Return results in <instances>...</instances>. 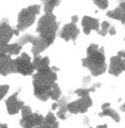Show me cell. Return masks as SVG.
<instances>
[{
  "label": "cell",
  "mask_w": 125,
  "mask_h": 128,
  "mask_svg": "<svg viewBox=\"0 0 125 128\" xmlns=\"http://www.w3.org/2000/svg\"><path fill=\"white\" fill-rule=\"evenodd\" d=\"M56 80H57V74L51 68L38 72L35 75H33L35 97H38L42 102H46L48 98H50L51 89L55 86Z\"/></svg>",
  "instance_id": "obj_1"
},
{
  "label": "cell",
  "mask_w": 125,
  "mask_h": 128,
  "mask_svg": "<svg viewBox=\"0 0 125 128\" xmlns=\"http://www.w3.org/2000/svg\"><path fill=\"white\" fill-rule=\"evenodd\" d=\"M88 57L82 60V65L90 70L93 76H99L106 72L107 65L105 61L104 48L96 44H91L87 49Z\"/></svg>",
  "instance_id": "obj_2"
},
{
  "label": "cell",
  "mask_w": 125,
  "mask_h": 128,
  "mask_svg": "<svg viewBox=\"0 0 125 128\" xmlns=\"http://www.w3.org/2000/svg\"><path fill=\"white\" fill-rule=\"evenodd\" d=\"M59 27V22H57L56 16L49 13H45L38 22L37 32L39 33V36L47 40L50 44L55 41L56 34H57V30Z\"/></svg>",
  "instance_id": "obj_3"
},
{
  "label": "cell",
  "mask_w": 125,
  "mask_h": 128,
  "mask_svg": "<svg viewBox=\"0 0 125 128\" xmlns=\"http://www.w3.org/2000/svg\"><path fill=\"white\" fill-rule=\"evenodd\" d=\"M40 9L41 6L39 4H34L22 10L18 14V22L16 29L19 31H25L27 28L33 25L35 22V16L40 13Z\"/></svg>",
  "instance_id": "obj_4"
},
{
  "label": "cell",
  "mask_w": 125,
  "mask_h": 128,
  "mask_svg": "<svg viewBox=\"0 0 125 128\" xmlns=\"http://www.w3.org/2000/svg\"><path fill=\"white\" fill-rule=\"evenodd\" d=\"M14 65H15V74H22L24 76L32 75L34 72V67L32 64L31 58L27 54H22L21 57L16 58L14 60Z\"/></svg>",
  "instance_id": "obj_5"
},
{
  "label": "cell",
  "mask_w": 125,
  "mask_h": 128,
  "mask_svg": "<svg viewBox=\"0 0 125 128\" xmlns=\"http://www.w3.org/2000/svg\"><path fill=\"white\" fill-rule=\"evenodd\" d=\"M92 106V99L90 96H84L80 97L79 99L67 104V111L71 113H86L89 107Z\"/></svg>",
  "instance_id": "obj_6"
},
{
  "label": "cell",
  "mask_w": 125,
  "mask_h": 128,
  "mask_svg": "<svg viewBox=\"0 0 125 128\" xmlns=\"http://www.w3.org/2000/svg\"><path fill=\"white\" fill-rule=\"evenodd\" d=\"M123 70H125V51H119L118 56H114L111 58L108 72H109V74L116 77Z\"/></svg>",
  "instance_id": "obj_7"
},
{
  "label": "cell",
  "mask_w": 125,
  "mask_h": 128,
  "mask_svg": "<svg viewBox=\"0 0 125 128\" xmlns=\"http://www.w3.org/2000/svg\"><path fill=\"white\" fill-rule=\"evenodd\" d=\"M79 33H80V31L77 28V26H76V24L70 22V24H66V25L62 28L60 36L66 42H68V41L75 42L76 38H78Z\"/></svg>",
  "instance_id": "obj_8"
},
{
  "label": "cell",
  "mask_w": 125,
  "mask_h": 128,
  "mask_svg": "<svg viewBox=\"0 0 125 128\" xmlns=\"http://www.w3.org/2000/svg\"><path fill=\"white\" fill-rule=\"evenodd\" d=\"M10 74H15L14 60H12L9 54L0 56V75L8 76Z\"/></svg>",
  "instance_id": "obj_9"
},
{
  "label": "cell",
  "mask_w": 125,
  "mask_h": 128,
  "mask_svg": "<svg viewBox=\"0 0 125 128\" xmlns=\"http://www.w3.org/2000/svg\"><path fill=\"white\" fill-rule=\"evenodd\" d=\"M44 122V116L38 113H32L21 120V126L24 128H37L41 126Z\"/></svg>",
  "instance_id": "obj_10"
},
{
  "label": "cell",
  "mask_w": 125,
  "mask_h": 128,
  "mask_svg": "<svg viewBox=\"0 0 125 128\" xmlns=\"http://www.w3.org/2000/svg\"><path fill=\"white\" fill-rule=\"evenodd\" d=\"M6 105H7L8 113L11 114V115L17 114L19 112V110L25 106L22 100H18L17 99V93H14L12 96H10V97L7 99Z\"/></svg>",
  "instance_id": "obj_11"
},
{
  "label": "cell",
  "mask_w": 125,
  "mask_h": 128,
  "mask_svg": "<svg viewBox=\"0 0 125 128\" xmlns=\"http://www.w3.org/2000/svg\"><path fill=\"white\" fill-rule=\"evenodd\" d=\"M14 34V29L12 28L7 19L0 22V44H8Z\"/></svg>",
  "instance_id": "obj_12"
},
{
  "label": "cell",
  "mask_w": 125,
  "mask_h": 128,
  "mask_svg": "<svg viewBox=\"0 0 125 128\" xmlns=\"http://www.w3.org/2000/svg\"><path fill=\"white\" fill-rule=\"evenodd\" d=\"M81 26H82V29L84 34L89 35L90 32L92 30H95V31H98L99 30V22H98V19L96 18H92L90 16H84L81 20Z\"/></svg>",
  "instance_id": "obj_13"
},
{
  "label": "cell",
  "mask_w": 125,
  "mask_h": 128,
  "mask_svg": "<svg viewBox=\"0 0 125 128\" xmlns=\"http://www.w3.org/2000/svg\"><path fill=\"white\" fill-rule=\"evenodd\" d=\"M51 45V44L47 41V40L43 38L41 36H35L33 42H32V54L35 56H40V54L42 52V51H44L46 49V48H48Z\"/></svg>",
  "instance_id": "obj_14"
},
{
  "label": "cell",
  "mask_w": 125,
  "mask_h": 128,
  "mask_svg": "<svg viewBox=\"0 0 125 128\" xmlns=\"http://www.w3.org/2000/svg\"><path fill=\"white\" fill-rule=\"evenodd\" d=\"M21 50L22 46L18 45V44H0V56H15L21 52Z\"/></svg>",
  "instance_id": "obj_15"
},
{
  "label": "cell",
  "mask_w": 125,
  "mask_h": 128,
  "mask_svg": "<svg viewBox=\"0 0 125 128\" xmlns=\"http://www.w3.org/2000/svg\"><path fill=\"white\" fill-rule=\"evenodd\" d=\"M107 16L110 18L116 19V20H120L125 25V2H121L120 6L113 11H108Z\"/></svg>",
  "instance_id": "obj_16"
},
{
  "label": "cell",
  "mask_w": 125,
  "mask_h": 128,
  "mask_svg": "<svg viewBox=\"0 0 125 128\" xmlns=\"http://www.w3.org/2000/svg\"><path fill=\"white\" fill-rule=\"evenodd\" d=\"M34 70L38 72H42L49 68V59L48 57H41V56H35L34 59L32 60Z\"/></svg>",
  "instance_id": "obj_17"
},
{
  "label": "cell",
  "mask_w": 125,
  "mask_h": 128,
  "mask_svg": "<svg viewBox=\"0 0 125 128\" xmlns=\"http://www.w3.org/2000/svg\"><path fill=\"white\" fill-rule=\"evenodd\" d=\"M37 128H59V123L57 122V120H56L54 113L49 112V113L44 118L43 124Z\"/></svg>",
  "instance_id": "obj_18"
},
{
  "label": "cell",
  "mask_w": 125,
  "mask_h": 128,
  "mask_svg": "<svg viewBox=\"0 0 125 128\" xmlns=\"http://www.w3.org/2000/svg\"><path fill=\"white\" fill-rule=\"evenodd\" d=\"M59 111L57 112V116L61 120L66 118V112H67V97H63L58 102Z\"/></svg>",
  "instance_id": "obj_19"
},
{
  "label": "cell",
  "mask_w": 125,
  "mask_h": 128,
  "mask_svg": "<svg viewBox=\"0 0 125 128\" xmlns=\"http://www.w3.org/2000/svg\"><path fill=\"white\" fill-rule=\"evenodd\" d=\"M110 116L111 118H113L114 121L116 122V123H119L120 122V115L116 113V112L114 111V110H112V109H110V108H108V109H105V110H103V112H100V113H98V116Z\"/></svg>",
  "instance_id": "obj_20"
},
{
  "label": "cell",
  "mask_w": 125,
  "mask_h": 128,
  "mask_svg": "<svg viewBox=\"0 0 125 128\" xmlns=\"http://www.w3.org/2000/svg\"><path fill=\"white\" fill-rule=\"evenodd\" d=\"M96 86H97V84L94 86H91V88H81V89H78L75 91V94L78 95L79 97H84V96H89V94H90V92H94L96 90Z\"/></svg>",
  "instance_id": "obj_21"
},
{
  "label": "cell",
  "mask_w": 125,
  "mask_h": 128,
  "mask_svg": "<svg viewBox=\"0 0 125 128\" xmlns=\"http://www.w3.org/2000/svg\"><path fill=\"white\" fill-rule=\"evenodd\" d=\"M44 4V10H45V13L49 14V13H52V10L55 9L57 6L60 4V1L58 0H52V1H46V2H43Z\"/></svg>",
  "instance_id": "obj_22"
},
{
  "label": "cell",
  "mask_w": 125,
  "mask_h": 128,
  "mask_svg": "<svg viewBox=\"0 0 125 128\" xmlns=\"http://www.w3.org/2000/svg\"><path fill=\"white\" fill-rule=\"evenodd\" d=\"M60 97H61V90H60V88L57 83H55V86H52V89H51L50 98L54 99V100H59Z\"/></svg>",
  "instance_id": "obj_23"
},
{
  "label": "cell",
  "mask_w": 125,
  "mask_h": 128,
  "mask_svg": "<svg viewBox=\"0 0 125 128\" xmlns=\"http://www.w3.org/2000/svg\"><path fill=\"white\" fill-rule=\"evenodd\" d=\"M34 38L35 36H33V35H30V34H24L23 36L18 40L17 44L23 47V45H25V44H27V43H32V42H33Z\"/></svg>",
  "instance_id": "obj_24"
},
{
  "label": "cell",
  "mask_w": 125,
  "mask_h": 128,
  "mask_svg": "<svg viewBox=\"0 0 125 128\" xmlns=\"http://www.w3.org/2000/svg\"><path fill=\"white\" fill-rule=\"evenodd\" d=\"M110 28V24L108 22H102V26H100V29L97 31L99 35H102V36H105L107 33H108V30H109Z\"/></svg>",
  "instance_id": "obj_25"
},
{
  "label": "cell",
  "mask_w": 125,
  "mask_h": 128,
  "mask_svg": "<svg viewBox=\"0 0 125 128\" xmlns=\"http://www.w3.org/2000/svg\"><path fill=\"white\" fill-rule=\"evenodd\" d=\"M21 112H22V116H23V118H26V116H28V115L32 114L31 108H30L29 106H26V105L21 109Z\"/></svg>",
  "instance_id": "obj_26"
},
{
  "label": "cell",
  "mask_w": 125,
  "mask_h": 128,
  "mask_svg": "<svg viewBox=\"0 0 125 128\" xmlns=\"http://www.w3.org/2000/svg\"><path fill=\"white\" fill-rule=\"evenodd\" d=\"M9 89H10V88H9V86H8V84H2V86H0V100H1V99L7 95Z\"/></svg>",
  "instance_id": "obj_27"
},
{
  "label": "cell",
  "mask_w": 125,
  "mask_h": 128,
  "mask_svg": "<svg viewBox=\"0 0 125 128\" xmlns=\"http://www.w3.org/2000/svg\"><path fill=\"white\" fill-rule=\"evenodd\" d=\"M94 4H96L100 10H105V9H107V6H108V1L107 0H104V1H94Z\"/></svg>",
  "instance_id": "obj_28"
},
{
  "label": "cell",
  "mask_w": 125,
  "mask_h": 128,
  "mask_svg": "<svg viewBox=\"0 0 125 128\" xmlns=\"http://www.w3.org/2000/svg\"><path fill=\"white\" fill-rule=\"evenodd\" d=\"M108 33H109L110 35H114V34H115V29H114V27L110 26L109 30H108Z\"/></svg>",
  "instance_id": "obj_29"
},
{
  "label": "cell",
  "mask_w": 125,
  "mask_h": 128,
  "mask_svg": "<svg viewBox=\"0 0 125 128\" xmlns=\"http://www.w3.org/2000/svg\"><path fill=\"white\" fill-rule=\"evenodd\" d=\"M90 81H91V79L89 78V77H84V78H83V86H87V83H88V82L90 83Z\"/></svg>",
  "instance_id": "obj_30"
},
{
  "label": "cell",
  "mask_w": 125,
  "mask_h": 128,
  "mask_svg": "<svg viewBox=\"0 0 125 128\" xmlns=\"http://www.w3.org/2000/svg\"><path fill=\"white\" fill-rule=\"evenodd\" d=\"M78 22V17L76 15H74V16H72V22H73V24H76Z\"/></svg>",
  "instance_id": "obj_31"
},
{
  "label": "cell",
  "mask_w": 125,
  "mask_h": 128,
  "mask_svg": "<svg viewBox=\"0 0 125 128\" xmlns=\"http://www.w3.org/2000/svg\"><path fill=\"white\" fill-rule=\"evenodd\" d=\"M109 107H110V104L109 102H106V104H104V105L102 106V109L105 110V109H108Z\"/></svg>",
  "instance_id": "obj_32"
},
{
  "label": "cell",
  "mask_w": 125,
  "mask_h": 128,
  "mask_svg": "<svg viewBox=\"0 0 125 128\" xmlns=\"http://www.w3.org/2000/svg\"><path fill=\"white\" fill-rule=\"evenodd\" d=\"M58 107H59V106H58V102H55L54 105L51 106V110H56V109H57Z\"/></svg>",
  "instance_id": "obj_33"
},
{
  "label": "cell",
  "mask_w": 125,
  "mask_h": 128,
  "mask_svg": "<svg viewBox=\"0 0 125 128\" xmlns=\"http://www.w3.org/2000/svg\"><path fill=\"white\" fill-rule=\"evenodd\" d=\"M96 128H107V125L106 124H104V125H98Z\"/></svg>",
  "instance_id": "obj_34"
},
{
  "label": "cell",
  "mask_w": 125,
  "mask_h": 128,
  "mask_svg": "<svg viewBox=\"0 0 125 128\" xmlns=\"http://www.w3.org/2000/svg\"><path fill=\"white\" fill-rule=\"evenodd\" d=\"M19 32H21V31H19V30H17V29H15V30H14V35H18V34H19Z\"/></svg>",
  "instance_id": "obj_35"
},
{
  "label": "cell",
  "mask_w": 125,
  "mask_h": 128,
  "mask_svg": "<svg viewBox=\"0 0 125 128\" xmlns=\"http://www.w3.org/2000/svg\"><path fill=\"white\" fill-rule=\"evenodd\" d=\"M121 110H122L123 112H125V104H123V105L121 106Z\"/></svg>",
  "instance_id": "obj_36"
}]
</instances>
